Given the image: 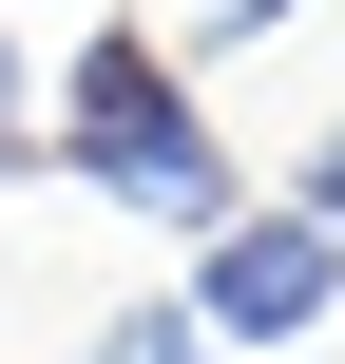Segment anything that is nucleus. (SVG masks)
<instances>
[{
	"label": "nucleus",
	"instance_id": "f257e3e1",
	"mask_svg": "<svg viewBox=\"0 0 345 364\" xmlns=\"http://www.w3.org/2000/svg\"><path fill=\"white\" fill-rule=\"evenodd\" d=\"M38 173H77V192L134 211V230H230V211H250V154L211 134V77H192L154 19H96V38L38 77Z\"/></svg>",
	"mask_w": 345,
	"mask_h": 364
},
{
	"label": "nucleus",
	"instance_id": "f03ea898",
	"mask_svg": "<svg viewBox=\"0 0 345 364\" xmlns=\"http://www.w3.org/2000/svg\"><path fill=\"white\" fill-rule=\"evenodd\" d=\"M173 307L211 326V364H288V346H327V307H345V230H307V211L269 192V211L192 230V288H173Z\"/></svg>",
	"mask_w": 345,
	"mask_h": 364
},
{
	"label": "nucleus",
	"instance_id": "7ed1b4c3",
	"mask_svg": "<svg viewBox=\"0 0 345 364\" xmlns=\"http://www.w3.org/2000/svg\"><path fill=\"white\" fill-rule=\"evenodd\" d=\"M288 19H327V0H192V19H173V58H192V77H230V58H269Z\"/></svg>",
	"mask_w": 345,
	"mask_h": 364
},
{
	"label": "nucleus",
	"instance_id": "20e7f679",
	"mask_svg": "<svg viewBox=\"0 0 345 364\" xmlns=\"http://www.w3.org/2000/svg\"><path fill=\"white\" fill-rule=\"evenodd\" d=\"M77 364H211V326L173 307V288H134V307H96V346Z\"/></svg>",
	"mask_w": 345,
	"mask_h": 364
},
{
	"label": "nucleus",
	"instance_id": "39448f33",
	"mask_svg": "<svg viewBox=\"0 0 345 364\" xmlns=\"http://www.w3.org/2000/svg\"><path fill=\"white\" fill-rule=\"evenodd\" d=\"M288 211H307V230H345V115H307V154H288Z\"/></svg>",
	"mask_w": 345,
	"mask_h": 364
},
{
	"label": "nucleus",
	"instance_id": "423d86ee",
	"mask_svg": "<svg viewBox=\"0 0 345 364\" xmlns=\"http://www.w3.org/2000/svg\"><path fill=\"white\" fill-rule=\"evenodd\" d=\"M19 173H38V58L0 38V192H19Z\"/></svg>",
	"mask_w": 345,
	"mask_h": 364
}]
</instances>
